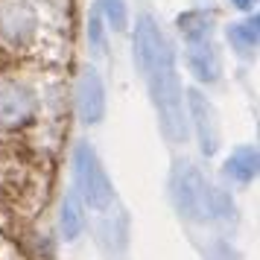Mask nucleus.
Here are the masks:
<instances>
[{
	"instance_id": "nucleus-13",
	"label": "nucleus",
	"mask_w": 260,
	"mask_h": 260,
	"mask_svg": "<svg viewBox=\"0 0 260 260\" xmlns=\"http://www.w3.org/2000/svg\"><path fill=\"white\" fill-rule=\"evenodd\" d=\"M254 3H257V0H234V6H237V9H251Z\"/></svg>"
},
{
	"instance_id": "nucleus-9",
	"label": "nucleus",
	"mask_w": 260,
	"mask_h": 260,
	"mask_svg": "<svg viewBox=\"0 0 260 260\" xmlns=\"http://www.w3.org/2000/svg\"><path fill=\"white\" fill-rule=\"evenodd\" d=\"M59 219H61V237H64L68 243L76 240L79 231H82V225H85V216H82V208H79V196H76V193H68V196H64Z\"/></svg>"
},
{
	"instance_id": "nucleus-3",
	"label": "nucleus",
	"mask_w": 260,
	"mask_h": 260,
	"mask_svg": "<svg viewBox=\"0 0 260 260\" xmlns=\"http://www.w3.org/2000/svg\"><path fill=\"white\" fill-rule=\"evenodd\" d=\"M73 173H76V181H79V190H82L85 202L94 211H106L111 205V196H114L111 193V181H108L100 158H96V152L88 143L76 146V152H73Z\"/></svg>"
},
{
	"instance_id": "nucleus-7",
	"label": "nucleus",
	"mask_w": 260,
	"mask_h": 260,
	"mask_svg": "<svg viewBox=\"0 0 260 260\" xmlns=\"http://www.w3.org/2000/svg\"><path fill=\"white\" fill-rule=\"evenodd\" d=\"M187 61L190 71L199 82H216L219 79V59H216V50H213L208 32L205 36H190V47H187Z\"/></svg>"
},
{
	"instance_id": "nucleus-8",
	"label": "nucleus",
	"mask_w": 260,
	"mask_h": 260,
	"mask_svg": "<svg viewBox=\"0 0 260 260\" xmlns=\"http://www.w3.org/2000/svg\"><path fill=\"white\" fill-rule=\"evenodd\" d=\"M225 173L234 178V181H251L257 176V149L254 146H240L231 152V158L225 161Z\"/></svg>"
},
{
	"instance_id": "nucleus-5",
	"label": "nucleus",
	"mask_w": 260,
	"mask_h": 260,
	"mask_svg": "<svg viewBox=\"0 0 260 260\" xmlns=\"http://www.w3.org/2000/svg\"><path fill=\"white\" fill-rule=\"evenodd\" d=\"M36 114V96L18 82H0V126H21Z\"/></svg>"
},
{
	"instance_id": "nucleus-11",
	"label": "nucleus",
	"mask_w": 260,
	"mask_h": 260,
	"mask_svg": "<svg viewBox=\"0 0 260 260\" xmlns=\"http://www.w3.org/2000/svg\"><path fill=\"white\" fill-rule=\"evenodd\" d=\"M100 6H103V15L108 18V24L114 26L117 32H123V29H126V21H129L126 3H123V0H100Z\"/></svg>"
},
{
	"instance_id": "nucleus-4",
	"label": "nucleus",
	"mask_w": 260,
	"mask_h": 260,
	"mask_svg": "<svg viewBox=\"0 0 260 260\" xmlns=\"http://www.w3.org/2000/svg\"><path fill=\"white\" fill-rule=\"evenodd\" d=\"M76 106L85 126H96L106 114V85L94 68H85L79 76V91H76Z\"/></svg>"
},
{
	"instance_id": "nucleus-2",
	"label": "nucleus",
	"mask_w": 260,
	"mask_h": 260,
	"mask_svg": "<svg viewBox=\"0 0 260 260\" xmlns=\"http://www.w3.org/2000/svg\"><path fill=\"white\" fill-rule=\"evenodd\" d=\"M170 193H173V202H176V211L181 216L193 219V222H208V219H216V216H231L234 213L231 196L216 190L187 161H178L173 167Z\"/></svg>"
},
{
	"instance_id": "nucleus-10",
	"label": "nucleus",
	"mask_w": 260,
	"mask_h": 260,
	"mask_svg": "<svg viewBox=\"0 0 260 260\" xmlns=\"http://www.w3.org/2000/svg\"><path fill=\"white\" fill-rule=\"evenodd\" d=\"M257 18H248L243 24H231L228 26V38H231V44H234L237 53H254L257 47Z\"/></svg>"
},
{
	"instance_id": "nucleus-12",
	"label": "nucleus",
	"mask_w": 260,
	"mask_h": 260,
	"mask_svg": "<svg viewBox=\"0 0 260 260\" xmlns=\"http://www.w3.org/2000/svg\"><path fill=\"white\" fill-rule=\"evenodd\" d=\"M208 260H237L234 251L225 246V243H216V246L211 248V254H208Z\"/></svg>"
},
{
	"instance_id": "nucleus-1",
	"label": "nucleus",
	"mask_w": 260,
	"mask_h": 260,
	"mask_svg": "<svg viewBox=\"0 0 260 260\" xmlns=\"http://www.w3.org/2000/svg\"><path fill=\"white\" fill-rule=\"evenodd\" d=\"M135 56L141 64L149 96L158 108L161 129L170 141H184L187 138V123L181 114V91H178V76H176V56L173 47L167 44L161 26L155 24L149 15H143L135 24Z\"/></svg>"
},
{
	"instance_id": "nucleus-6",
	"label": "nucleus",
	"mask_w": 260,
	"mask_h": 260,
	"mask_svg": "<svg viewBox=\"0 0 260 260\" xmlns=\"http://www.w3.org/2000/svg\"><path fill=\"white\" fill-rule=\"evenodd\" d=\"M187 103H190L193 123H196V132H199L202 152L213 155L216 146H219V120H216V111H213L211 100L202 91H187Z\"/></svg>"
}]
</instances>
